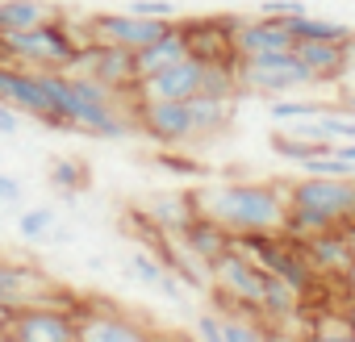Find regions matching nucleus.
<instances>
[{"label": "nucleus", "instance_id": "7ed1b4c3", "mask_svg": "<svg viewBox=\"0 0 355 342\" xmlns=\"http://www.w3.org/2000/svg\"><path fill=\"white\" fill-rule=\"evenodd\" d=\"M234 80H239V88H247L255 96H268V100L313 88V75L305 71L297 51H272V55H255V59H234Z\"/></svg>", "mask_w": 355, "mask_h": 342}, {"label": "nucleus", "instance_id": "423d86ee", "mask_svg": "<svg viewBox=\"0 0 355 342\" xmlns=\"http://www.w3.org/2000/svg\"><path fill=\"white\" fill-rule=\"evenodd\" d=\"M134 129L159 150L193 146V109L189 100H134Z\"/></svg>", "mask_w": 355, "mask_h": 342}, {"label": "nucleus", "instance_id": "ddd939ff", "mask_svg": "<svg viewBox=\"0 0 355 342\" xmlns=\"http://www.w3.org/2000/svg\"><path fill=\"white\" fill-rule=\"evenodd\" d=\"M293 51L305 63V71L313 75V84H334L355 67L347 55V42H293Z\"/></svg>", "mask_w": 355, "mask_h": 342}, {"label": "nucleus", "instance_id": "39448f33", "mask_svg": "<svg viewBox=\"0 0 355 342\" xmlns=\"http://www.w3.org/2000/svg\"><path fill=\"white\" fill-rule=\"evenodd\" d=\"M76 317H80L76 342H163L142 313L117 309L109 300H80Z\"/></svg>", "mask_w": 355, "mask_h": 342}, {"label": "nucleus", "instance_id": "a211bd4d", "mask_svg": "<svg viewBox=\"0 0 355 342\" xmlns=\"http://www.w3.org/2000/svg\"><path fill=\"white\" fill-rule=\"evenodd\" d=\"M125 276H134L138 284H150L155 292H163L167 300H175V305H184V288H180V280H175L150 251H130V259H125Z\"/></svg>", "mask_w": 355, "mask_h": 342}, {"label": "nucleus", "instance_id": "c9c22d12", "mask_svg": "<svg viewBox=\"0 0 355 342\" xmlns=\"http://www.w3.org/2000/svg\"><path fill=\"white\" fill-rule=\"evenodd\" d=\"M9 321H13V309H9L5 300H0V330H9Z\"/></svg>", "mask_w": 355, "mask_h": 342}, {"label": "nucleus", "instance_id": "58836bf2", "mask_svg": "<svg viewBox=\"0 0 355 342\" xmlns=\"http://www.w3.org/2000/svg\"><path fill=\"white\" fill-rule=\"evenodd\" d=\"M0 342H17V338H13V334H9V330H0Z\"/></svg>", "mask_w": 355, "mask_h": 342}, {"label": "nucleus", "instance_id": "c756f323", "mask_svg": "<svg viewBox=\"0 0 355 342\" xmlns=\"http://www.w3.org/2000/svg\"><path fill=\"white\" fill-rule=\"evenodd\" d=\"M130 13H134V17H163V21H175V5H171V0H130Z\"/></svg>", "mask_w": 355, "mask_h": 342}, {"label": "nucleus", "instance_id": "9d476101", "mask_svg": "<svg viewBox=\"0 0 355 342\" xmlns=\"http://www.w3.org/2000/svg\"><path fill=\"white\" fill-rule=\"evenodd\" d=\"M205 67H209L205 59L189 55V59H180V63H171L167 71H155V75L138 80L134 100H193V96H201V88H205Z\"/></svg>", "mask_w": 355, "mask_h": 342}, {"label": "nucleus", "instance_id": "4c0bfd02", "mask_svg": "<svg viewBox=\"0 0 355 342\" xmlns=\"http://www.w3.org/2000/svg\"><path fill=\"white\" fill-rule=\"evenodd\" d=\"M347 55H351V63H355V34L347 38Z\"/></svg>", "mask_w": 355, "mask_h": 342}, {"label": "nucleus", "instance_id": "dca6fc26", "mask_svg": "<svg viewBox=\"0 0 355 342\" xmlns=\"http://www.w3.org/2000/svg\"><path fill=\"white\" fill-rule=\"evenodd\" d=\"M171 238H180V246H184V251H193L205 267H209V263H214V259L230 246V242H234V238H230L218 222H209V217H201V213H197V217H193L180 234H171Z\"/></svg>", "mask_w": 355, "mask_h": 342}, {"label": "nucleus", "instance_id": "2f4dec72", "mask_svg": "<svg viewBox=\"0 0 355 342\" xmlns=\"http://www.w3.org/2000/svg\"><path fill=\"white\" fill-rule=\"evenodd\" d=\"M21 184L13 180V176H5V171H0V209H5V205H21Z\"/></svg>", "mask_w": 355, "mask_h": 342}, {"label": "nucleus", "instance_id": "f8f14e48", "mask_svg": "<svg viewBox=\"0 0 355 342\" xmlns=\"http://www.w3.org/2000/svg\"><path fill=\"white\" fill-rule=\"evenodd\" d=\"M301 251H305L309 267L318 271V280H338L347 271V263L355 259V246H351V234L347 230L309 234V238H301Z\"/></svg>", "mask_w": 355, "mask_h": 342}, {"label": "nucleus", "instance_id": "72a5a7b5", "mask_svg": "<svg viewBox=\"0 0 355 342\" xmlns=\"http://www.w3.org/2000/svg\"><path fill=\"white\" fill-rule=\"evenodd\" d=\"M338 284H343V292H347V296H351V305H355V259L347 263V271L338 276Z\"/></svg>", "mask_w": 355, "mask_h": 342}, {"label": "nucleus", "instance_id": "e433bc0d", "mask_svg": "<svg viewBox=\"0 0 355 342\" xmlns=\"http://www.w3.org/2000/svg\"><path fill=\"white\" fill-rule=\"evenodd\" d=\"M347 113L355 117V92H347Z\"/></svg>", "mask_w": 355, "mask_h": 342}, {"label": "nucleus", "instance_id": "cd10ccee", "mask_svg": "<svg viewBox=\"0 0 355 342\" xmlns=\"http://www.w3.org/2000/svg\"><path fill=\"white\" fill-rule=\"evenodd\" d=\"M301 176H330V180H355V163L330 154H313L309 163H301Z\"/></svg>", "mask_w": 355, "mask_h": 342}, {"label": "nucleus", "instance_id": "f704fd0d", "mask_svg": "<svg viewBox=\"0 0 355 342\" xmlns=\"http://www.w3.org/2000/svg\"><path fill=\"white\" fill-rule=\"evenodd\" d=\"M334 154L347 159V163H355V138H351V142H334Z\"/></svg>", "mask_w": 355, "mask_h": 342}, {"label": "nucleus", "instance_id": "473e14b6", "mask_svg": "<svg viewBox=\"0 0 355 342\" xmlns=\"http://www.w3.org/2000/svg\"><path fill=\"white\" fill-rule=\"evenodd\" d=\"M17 129H21V113H17V109H9V105H0V134L13 138Z\"/></svg>", "mask_w": 355, "mask_h": 342}, {"label": "nucleus", "instance_id": "1a4fd4ad", "mask_svg": "<svg viewBox=\"0 0 355 342\" xmlns=\"http://www.w3.org/2000/svg\"><path fill=\"white\" fill-rule=\"evenodd\" d=\"M76 305H26L13 313L9 334L17 342H76Z\"/></svg>", "mask_w": 355, "mask_h": 342}, {"label": "nucleus", "instance_id": "6e6552de", "mask_svg": "<svg viewBox=\"0 0 355 342\" xmlns=\"http://www.w3.org/2000/svg\"><path fill=\"white\" fill-rule=\"evenodd\" d=\"M67 71L92 75V80H101L105 88H113V92H121V96H130V100H134V92H138L134 51H121V46H96V42H88V46H80V55L71 59Z\"/></svg>", "mask_w": 355, "mask_h": 342}, {"label": "nucleus", "instance_id": "5701e85b", "mask_svg": "<svg viewBox=\"0 0 355 342\" xmlns=\"http://www.w3.org/2000/svg\"><path fill=\"white\" fill-rule=\"evenodd\" d=\"M218 317H222V334H226V342H268V330H263L259 317L239 313V309H218Z\"/></svg>", "mask_w": 355, "mask_h": 342}, {"label": "nucleus", "instance_id": "f3484780", "mask_svg": "<svg viewBox=\"0 0 355 342\" xmlns=\"http://www.w3.org/2000/svg\"><path fill=\"white\" fill-rule=\"evenodd\" d=\"M189 109H193V142H214L218 134L230 129L234 100H226V96H193Z\"/></svg>", "mask_w": 355, "mask_h": 342}, {"label": "nucleus", "instance_id": "f03ea898", "mask_svg": "<svg viewBox=\"0 0 355 342\" xmlns=\"http://www.w3.org/2000/svg\"><path fill=\"white\" fill-rule=\"evenodd\" d=\"M355 226V180L330 176H301L288 180V230L293 238H309L322 230H351Z\"/></svg>", "mask_w": 355, "mask_h": 342}, {"label": "nucleus", "instance_id": "c85d7f7f", "mask_svg": "<svg viewBox=\"0 0 355 342\" xmlns=\"http://www.w3.org/2000/svg\"><path fill=\"white\" fill-rule=\"evenodd\" d=\"M193 338H197V342H226L218 309H209V313H197V317H193Z\"/></svg>", "mask_w": 355, "mask_h": 342}, {"label": "nucleus", "instance_id": "412c9836", "mask_svg": "<svg viewBox=\"0 0 355 342\" xmlns=\"http://www.w3.org/2000/svg\"><path fill=\"white\" fill-rule=\"evenodd\" d=\"M305 342H355V317L343 309H318L305 325Z\"/></svg>", "mask_w": 355, "mask_h": 342}, {"label": "nucleus", "instance_id": "b1692460", "mask_svg": "<svg viewBox=\"0 0 355 342\" xmlns=\"http://www.w3.org/2000/svg\"><path fill=\"white\" fill-rule=\"evenodd\" d=\"M51 184L63 192V197H76L88 188V167L84 159H55L51 163Z\"/></svg>", "mask_w": 355, "mask_h": 342}, {"label": "nucleus", "instance_id": "4468645a", "mask_svg": "<svg viewBox=\"0 0 355 342\" xmlns=\"http://www.w3.org/2000/svg\"><path fill=\"white\" fill-rule=\"evenodd\" d=\"M189 55H193V51H189V34H184L180 17H175V21H171V30H167L163 38H155L150 46L134 51L138 80H146V75H155V71H167L171 63H180V59H189Z\"/></svg>", "mask_w": 355, "mask_h": 342}, {"label": "nucleus", "instance_id": "2eb2a0df", "mask_svg": "<svg viewBox=\"0 0 355 342\" xmlns=\"http://www.w3.org/2000/svg\"><path fill=\"white\" fill-rule=\"evenodd\" d=\"M142 213H146L163 234H180V230L197 217V205H193L189 188H180V192H155V197H146Z\"/></svg>", "mask_w": 355, "mask_h": 342}, {"label": "nucleus", "instance_id": "ea45409f", "mask_svg": "<svg viewBox=\"0 0 355 342\" xmlns=\"http://www.w3.org/2000/svg\"><path fill=\"white\" fill-rule=\"evenodd\" d=\"M184 342H197V338H184Z\"/></svg>", "mask_w": 355, "mask_h": 342}, {"label": "nucleus", "instance_id": "bb28decb", "mask_svg": "<svg viewBox=\"0 0 355 342\" xmlns=\"http://www.w3.org/2000/svg\"><path fill=\"white\" fill-rule=\"evenodd\" d=\"M55 226H59L55 209H26V213L17 217V234H21L26 242H46Z\"/></svg>", "mask_w": 355, "mask_h": 342}, {"label": "nucleus", "instance_id": "9b49d317", "mask_svg": "<svg viewBox=\"0 0 355 342\" xmlns=\"http://www.w3.org/2000/svg\"><path fill=\"white\" fill-rule=\"evenodd\" d=\"M272 51H293V34L284 17H243L234 30V59H255Z\"/></svg>", "mask_w": 355, "mask_h": 342}, {"label": "nucleus", "instance_id": "7c9ffc66", "mask_svg": "<svg viewBox=\"0 0 355 342\" xmlns=\"http://www.w3.org/2000/svg\"><path fill=\"white\" fill-rule=\"evenodd\" d=\"M259 13H263V17H301V13H309V9H305V0H263Z\"/></svg>", "mask_w": 355, "mask_h": 342}, {"label": "nucleus", "instance_id": "a878e982", "mask_svg": "<svg viewBox=\"0 0 355 342\" xmlns=\"http://www.w3.org/2000/svg\"><path fill=\"white\" fill-rule=\"evenodd\" d=\"M318 113H326V105H318V100H297V96H272L268 100V117H276V121H305Z\"/></svg>", "mask_w": 355, "mask_h": 342}, {"label": "nucleus", "instance_id": "6ab92c4d", "mask_svg": "<svg viewBox=\"0 0 355 342\" xmlns=\"http://www.w3.org/2000/svg\"><path fill=\"white\" fill-rule=\"evenodd\" d=\"M284 21H288L293 42H347V38L355 34L347 21H334V17H313V13L284 17Z\"/></svg>", "mask_w": 355, "mask_h": 342}, {"label": "nucleus", "instance_id": "aec40b11", "mask_svg": "<svg viewBox=\"0 0 355 342\" xmlns=\"http://www.w3.org/2000/svg\"><path fill=\"white\" fill-rule=\"evenodd\" d=\"M59 17L55 5H46V0H0V34L5 30H30V26H42Z\"/></svg>", "mask_w": 355, "mask_h": 342}, {"label": "nucleus", "instance_id": "0eeeda50", "mask_svg": "<svg viewBox=\"0 0 355 342\" xmlns=\"http://www.w3.org/2000/svg\"><path fill=\"white\" fill-rule=\"evenodd\" d=\"M84 30H88V42H96V46L142 51V46H150L155 38H163V34L171 30V21H163V17H134V13L125 9V13H96V17H84Z\"/></svg>", "mask_w": 355, "mask_h": 342}, {"label": "nucleus", "instance_id": "4be33fe9", "mask_svg": "<svg viewBox=\"0 0 355 342\" xmlns=\"http://www.w3.org/2000/svg\"><path fill=\"white\" fill-rule=\"evenodd\" d=\"M272 150H276L280 159H288V163H297V167H301V163H309L313 154H330L334 146H330V142H309V138H297L293 129H276V134H272Z\"/></svg>", "mask_w": 355, "mask_h": 342}, {"label": "nucleus", "instance_id": "f257e3e1", "mask_svg": "<svg viewBox=\"0 0 355 342\" xmlns=\"http://www.w3.org/2000/svg\"><path fill=\"white\" fill-rule=\"evenodd\" d=\"M201 217L218 222L230 238L247 234H284L288 230V180H255V184H193L189 188Z\"/></svg>", "mask_w": 355, "mask_h": 342}, {"label": "nucleus", "instance_id": "393cba45", "mask_svg": "<svg viewBox=\"0 0 355 342\" xmlns=\"http://www.w3.org/2000/svg\"><path fill=\"white\" fill-rule=\"evenodd\" d=\"M150 163H155L159 171H171V176H180V180H205V171H209L201 159H189V154H180V150H155Z\"/></svg>", "mask_w": 355, "mask_h": 342}, {"label": "nucleus", "instance_id": "20e7f679", "mask_svg": "<svg viewBox=\"0 0 355 342\" xmlns=\"http://www.w3.org/2000/svg\"><path fill=\"white\" fill-rule=\"evenodd\" d=\"M0 105H9L21 117H34L51 129H63V117H59V105L51 92V71L0 59Z\"/></svg>", "mask_w": 355, "mask_h": 342}]
</instances>
